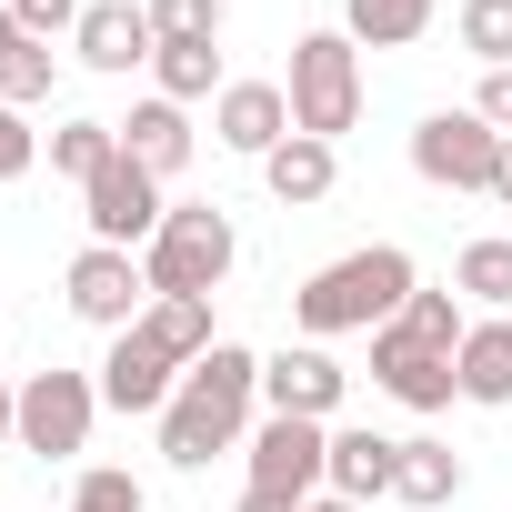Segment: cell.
I'll return each instance as SVG.
<instances>
[{
    "label": "cell",
    "mask_w": 512,
    "mask_h": 512,
    "mask_svg": "<svg viewBox=\"0 0 512 512\" xmlns=\"http://www.w3.org/2000/svg\"><path fill=\"white\" fill-rule=\"evenodd\" d=\"M251 402H262V362H251L241 342H211V352L181 372L171 412H161V452H171L181 472H201L211 452H231V442H241Z\"/></svg>",
    "instance_id": "1"
},
{
    "label": "cell",
    "mask_w": 512,
    "mask_h": 512,
    "mask_svg": "<svg viewBox=\"0 0 512 512\" xmlns=\"http://www.w3.org/2000/svg\"><path fill=\"white\" fill-rule=\"evenodd\" d=\"M412 292H422V282H412V251L372 241V251H342V262H322V272L292 292V322H302L312 342H332V332H382Z\"/></svg>",
    "instance_id": "2"
},
{
    "label": "cell",
    "mask_w": 512,
    "mask_h": 512,
    "mask_svg": "<svg viewBox=\"0 0 512 512\" xmlns=\"http://www.w3.org/2000/svg\"><path fill=\"white\" fill-rule=\"evenodd\" d=\"M231 262H241V231H231L221 201H171L161 231H151V251H141L151 302H211L231 282Z\"/></svg>",
    "instance_id": "3"
},
{
    "label": "cell",
    "mask_w": 512,
    "mask_h": 512,
    "mask_svg": "<svg viewBox=\"0 0 512 512\" xmlns=\"http://www.w3.org/2000/svg\"><path fill=\"white\" fill-rule=\"evenodd\" d=\"M282 101H292V131L342 141V131L362 121V51H352V31H302V41H292Z\"/></svg>",
    "instance_id": "4"
},
{
    "label": "cell",
    "mask_w": 512,
    "mask_h": 512,
    "mask_svg": "<svg viewBox=\"0 0 512 512\" xmlns=\"http://www.w3.org/2000/svg\"><path fill=\"white\" fill-rule=\"evenodd\" d=\"M91 422H101V382L91 372H31L21 382V452H41V462H71V452H91Z\"/></svg>",
    "instance_id": "5"
},
{
    "label": "cell",
    "mask_w": 512,
    "mask_h": 512,
    "mask_svg": "<svg viewBox=\"0 0 512 512\" xmlns=\"http://www.w3.org/2000/svg\"><path fill=\"white\" fill-rule=\"evenodd\" d=\"M412 171H422L432 191H492V181H502V131H492L482 111H432V121L412 131Z\"/></svg>",
    "instance_id": "6"
},
{
    "label": "cell",
    "mask_w": 512,
    "mask_h": 512,
    "mask_svg": "<svg viewBox=\"0 0 512 512\" xmlns=\"http://www.w3.org/2000/svg\"><path fill=\"white\" fill-rule=\"evenodd\" d=\"M181 372H191V362H181L151 322H131V332H111V352H101V402H111V412H171Z\"/></svg>",
    "instance_id": "7"
},
{
    "label": "cell",
    "mask_w": 512,
    "mask_h": 512,
    "mask_svg": "<svg viewBox=\"0 0 512 512\" xmlns=\"http://www.w3.org/2000/svg\"><path fill=\"white\" fill-rule=\"evenodd\" d=\"M322 482H332V432H322V422H292V412H272L262 432H251V492L312 502Z\"/></svg>",
    "instance_id": "8"
},
{
    "label": "cell",
    "mask_w": 512,
    "mask_h": 512,
    "mask_svg": "<svg viewBox=\"0 0 512 512\" xmlns=\"http://www.w3.org/2000/svg\"><path fill=\"white\" fill-rule=\"evenodd\" d=\"M81 201H91V211H81V221H91V241H111V251H151V231H161V211H171V201H161V181H151L131 151H111V171H101Z\"/></svg>",
    "instance_id": "9"
},
{
    "label": "cell",
    "mask_w": 512,
    "mask_h": 512,
    "mask_svg": "<svg viewBox=\"0 0 512 512\" xmlns=\"http://www.w3.org/2000/svg\"><path fill=\"white\" fill-rule=\"evenodd\" d=\"M372 382H382L402 412H452V402H462L452 352H442V342H412L402 322H382V332H372Z\"/></svg>",
    "instance_id": "10"
},
{
    "label": "cell",
    "mask_w": 512,
    "mask_h": 512,
    "mask_svg": "<svg viewBox=\"0 0 512 512\" xmlns=\"http://www.w3.org/2000/svg\"><path fill=\"white\" fill-rule=\"evenodd\" d=\"M71 312H81V322H101V332H131V322L151 312V272L131 262V251L91 241L81 262H71Z\"/></svg>",
    "instance_id": "11"
},
{
    "label": "cell",
    "mask_w": 512,
    "mask_h": 512,
    "mask_svg": "<svg viewBox=\"0 0 512 512\" xmlns=\"http://www.w3.org/2000/svg\"><path fill=\"white\" fill-rule=\"evenodd\" d=\"M211 141L241 151V161H272V151L292 141V101H282V81H231V91L211 101Z\"/></svg>",
    "instance_id": "12"
},
{
    "label": "cell",
    "mask_w": 512,
    "mask_h": 512,
    "mask_svg": "<svg viewBox=\"0 0 512 512\" xmlns=\"http://www.w3.org/2000/svg\"><path fill=\"white\" fill-rule=\"evenodd\" d=\"M342 382H352V372H342L322 342H302V352H272V362H262V402H272V412H292V422H332V412H342Z\"/></svg>",
    "instance_id": "13"
},
{
    "label": "cell",
    "mask_w": 512,
    "mask_h": 512,
    "mask_svg": "<svg viewBox=\"0 0 512 512\" xmlns=\"http://www.w3.org/2000/svg\"><path fill=\"white\" fill-rule=\"evenodd\" d=\"M71 51H81L91 71H141V61L161 51V31H151V11H141V0H91V11H81V31H71Z\"/></svg>",
    "instance_id": "14"
},
{
    "label": "cell",
    "mask_w": 512,
    "mask_h": 512,
    "mask_svg": "<svg viewBox=\"0 0 512 512\" xmlns=\"http://www.w3.org/2000/svg\"><path fill=\"white\" fill-rule=\"evenodd\" d=\"M392 482H402V442H392V432H372V422L332 432V492H342V502H382Z\"/></svg>",
    "instance_id": "15"
},
{
    "label": "cell",
    "mask_w": 512,
    "mask_h": 512,
    "mask_svg": "<svg viewBox=\"0 0 512 512\" xmlns=\"http://www.w3.org/2000/svg\"><path fill=\"white\" fill-rule=\"evenodd\" d=\"M121 151H131L151 181H171V171L191 161V111H181V101H161V91H151V101H131V121H121Z\"/></svg>",
    "instance_id": "16"
},
{
    "label": "cell",
    "mask_w": 512,
    "mask_h": 512,
    "mask_svg": "<svg viewBox=\"0 0 512 512\" xmlns=\"http://www.w3.org/2000/svg\"><path fill=\"white\" fill-rule=\"evenodd\" d=\"M332 171H342V161H332V141H312V131H292V141L262 161V181H272V201H282V211L332 201Z\"/></svg>",
    "instance_id": "17"
},
{
    "label": "cell",
    "mask_w": 512,
    "mask_h": 512,
    "mask_svg": "<svg viewBox=\"0 0 512 512\" xmlns=\"http://www.w3.org/2000/svg\"><path fill=\"white\" fill-rule=\"evenodd\" d=\"M452 372H462V402L502 412V402H512V322H472L462 352H452Z\"/></svg>",
    "instance_id": "18"
},
{
    "label": "cell",
    "mask_w": 512,
    "mask_h": 512,
    "mask_svg": "<svg viewBox=\"0 0 512 512\" xmlns=\"http://www.w3.org/2000/svg\"><path fill=\"white\" fill-rule=\"evenodd\" d=\"M392 502H402V512H442V502H462V452H452V442H402V482H392Z\"/></svg>",
    "instance_id": "19"
},
{
    "label": "cell",
    "mask_w": 512,
    "mask_h": 512,
    "mask_svg": "<svg viewBox=\"0 0 512 512\" xmlns=\"http://www.w3.org/2000/svg\"><path fill=\"white\" fill-rule=\"evenodd\" d=\"M151 81H161V101H181V111H191V101H221V91H231V81H221V51H211V41H161V51H151Z\"/></svg>",
    "instance_id": "20"
},
{
    "label": "cell",
    "mask_w": 512,
    "mask_h": 512,
    "mask_svg": "<svg viewBox=\"0 0 512 512\" xmlns=\"http://www.w3.org/2000/svg\"><path fill=\"white\" fill-rule=\"evenodd\" d=\"M342 31H352V51H402L432 31V0H342Z\"/></svg>",
    "instance_id": "21"
},
{
    "label": "cell",
    "mask_w": 512,
    "mask_h": 512,
    "mask_svg": "<svg viewBox=\"0 0 512 512\" xmlns=\"http://www.w3.org/2000/svg\"><path fill=\"white\" fill-rule=\"evenodd\" d=\"M111 151H121V121H61V131H51V171H71L81 191L111 171Z\"/></svg>",
    "instance_id": "22"
},
{
    "label": "cell",
    "mask_w": 512,
    "mask_h": 512,
    "mask_svg": "<svg viewBox=\"0 0 512 512\" xmlns=\"http://www.w3.org/2000/svg\"><path fill=\"white\" fill-rule=\"evenodd\" d=\"M452 292H472V302H512V241H462V262H452Z\"/></svg>",
    "instance_id": "23"
},
{
    "label": "cell",
    "mask_w": 512,
    "mask_h": 512,
    "mask_svg": "<svg viewBox=\"0 0 512 512\" xmlns=\"http://www.w3.org/2000/svg\"><path fill=\"white\" fill-rule=\"evenodd\" d=\"M51 41H11V51H0V101H11V111H31V101H51Z\"/></svg>",
    "instance_id": "24"
},
{
    "label": "cell",
    "mask_w": 512,
    "mask_h": 512,
    "mask_svg": "<svg viewBox=\"0 0 512 512\" xmlns=\"http://www.w3.org/2000/svg\"><path fill=\"white\" fill-rule=\"evenodd\" d=\"M462 51L512 71V0H462Z\"/></svg>",
    "instance_id": "25"
},
{
    "label": "cell",
    "mask_w": 512,
    "mask_h": 512,
    "mask_svg": "<svg viewBox=\"0 0 512 512\" xmlns=\"http://www.w3.org/2000/svg\"><path fill=\"white\" fill-rule=\"evenodd\" d=\"M141 322H151V332H161V342H171L181 362H201V352L221 342V332H211V302H151Z\"/></svg>",
    "instance_id": "26"
},
{
    "label": "cell",
    "mask_w": 512,
    "mask_h": 512,
    "mask_svg": "<svg viewBox=\"0 0 512 512\" xmlns=\"http://www.w3.org/2000/svg\"><path fill=\"white\" fill-rule=\"evenodd\" d=\"M392 322H402L412 342H442V352H462V332H472V322L452 312V292H412V302H402Z\"/></svg>",
    "instance_id": "27"
},
{
    "label": "cell",
    "mask_w": 512,
    "mask_h": 512,
    "mask_svg": "<svg viewBox=\"0 0 512 512\" xmlns=\"http://www.w3.org/2000/svg\"><path fill=\"white\" fill-rule=\"evenodd\" d=\"M161 41H221V0H141Z\"/></svg>",
    "instance_id": "28"
},
{
    "label": "cell",
    "mask_w": 512,
    "mask_h": 512,
    "mask_svg": "<svg viewBox=\"0 0 512 512\" xmlns=\"http://www.w3.org/2000/svg\"><path fill=\"white\" fill-rule=\"evenodd\" d=\"M71 512H141V482H131V472H111V462H91V472H81V492H71Z\"/></svg>",
    "instance_id": "29"
},
{
    "label": "cell",
    "mask_w": 512,
    "mask_h": 512,
    "mask_svg": "<svg viewBox=\"0 0 512 512\" xmlns=\"http://www.w3.org/2000/svg\"><path fill=\"white\" fill-rule=\"evenodd\" d=\"M31 161H41V131H31V121H21L11 101H0V181H21Z\"/></svg>",
    "instance_id": "30"
},
{
    "label": "cell",
    "mask_w": 512,
    "mask_h": 512,
    "mask_svg": "<svg viewBox=\"0 0 512 512\" xmlns=\"http://www.w3.org/2000/svg\"><path fill=\"white\" fill-rule=\"evenodd\" d=\"M472 111H482V121H492V131H502V141H512V71H492V81H482V101H472Z\"/></svg>",
    "instance_id": "31"
},
{
    "label": "cell",
    "mask_w": 512,
    "mask_h": 512,
    "mask_svg": "<svg viewBox=\"0 0 512 512\" xmlns=\"http://www.w3.org/2000/svg\"><path fill=\"white\" fill-rule=\"evenodd\" d=\"M0 452H21V392H0Z\"/></svg>",
    "instance_id": "32"
},
{
    "label": "cell",
    "mask_w": 512,
    "mask_h": 512,
    "mask_svg": "<svg viewBox=\"0 0 512 512\" xmlns=\"http://www.w3.org/2000/svg\"><path fill=\"white\" fill-rule=\"evenodd\" d=\"M241 512H302V502H282V492H241Z\"/></svg>",
    "instance_id": "33"
},
{
    "label": "cell",
    "mask_w": 512,
    "mask_h": 512,
    "mask_svg": "<svg viewBox=\"0 0 512 512\" xmlns=\"http://www.w3.org/2000/svg\"><path fill=\"white\" fill-rule=\"evenodd\" d=\"M11 41H31V31H21V11H11V0H0V51H11Z\"/></svg>",
    "instance_id": "34"
},
{
    "label": "cell",
    "mask_w": 512,
    "mask_h": 512,
    "mask_svg": "<svg viewBox=\"0 0 512 512\" xmlns=\"http://www.w3.org/2000/svg\"><path fill=\"white\" fill-rule=\"evenodd\" d=\"M302 512H362V502H342V492H312V502H302Z\"/></svg>",
    "instance_id": "35"
},
{
    "label": "cell",
    "mask_w": 512,
    "mask_h": 512,
    "mask_svg": "<svg viewBox=\"0 0 512 512\" xmlns=\"http://www.w3.org/2000/svg\"><path fill=\"white\" fill-rule=\"evenodd\" d=\"M492 201H512V141H502V181H492Z\"/></svg>",
    "instance_id": "36"
}]
</instances>
